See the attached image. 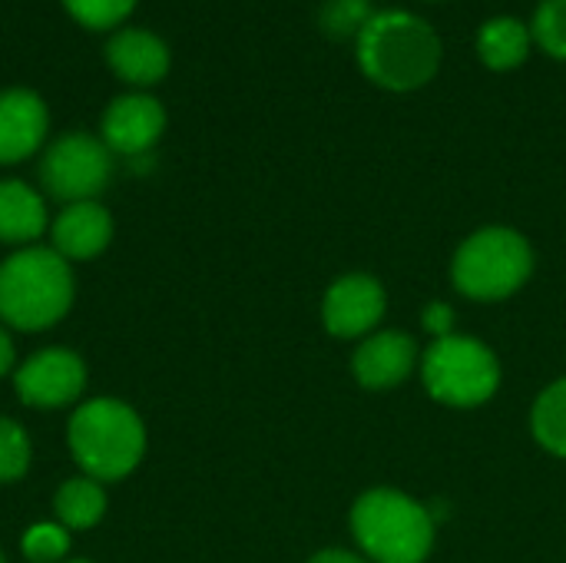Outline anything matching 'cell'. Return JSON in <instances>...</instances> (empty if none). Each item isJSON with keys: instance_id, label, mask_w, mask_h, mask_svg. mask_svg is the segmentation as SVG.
<instances>
[{"instance_id": "6da1fadb", "label": "cell", "mask_w": 566, "mask_h": 563, "mask_svg": "<svg viewBox=\"0 0 566 563\" xmlns=\"http://www.w3.org/2000/svg\"><path fill=\"white\" fill-rule=\"evenodd\" d=\"M361 73L385 93L424 90L444 60L441 33L418 13L388 7L375 10L355 40Z\"/></svg>"}, {"instance_id": "7a4b0ae2", "label": "cell", "mask_w": 566, "mask_h": 563, "mask_svg": "<svg viewBox=\"0 0 566 563\" xmlns=\"http://www.w3.org/2000/svg\"><path fill=\"white\" fill-rule=\"evenodd\" d=\"M352 548L371 563H428L438 548L434 511L401 488H368L348 508Z\"/></svg>"}, {"instance_id": "3957f363", "label": "cell", "mask_w": 566, "mask_h": 563, "mask_svg": "<svg viewBox=\"0 0 566 563\" xmlns=\"http://www.w3.org/2000/svg\"><path fill=\"white\" fill-rule=\"evenodd\" d=\"M537 272L534 242L504 222L468 232L448 262L451 289L474 305H501L521 295Z\"/></svg>"}, {"instance_id": "277c9868", "label": "cell", "mask_w": 566, "mask_h": 563, "mask_svg": "<svg viewBox=\"0 0 566 563\" xmlns=\"http://www.w3.org/2000/svg\"><path fill=\"white\" fill-rule=\"evenodd\" d=\"M146 425L139 411L123 398L80 402L66 421V448L80 475L116 484L129 478L146 458Z\"/></svg>"}, {"instance_id": "5b68a950", "label": "cell", "mask_w": 566, "mask_h": 563, "mask_svg": "<svg viewBox=\"0 0 566 563\" xmlns=\"http://www.w3.org/2000/svg\"><path fill=\"white\" fill-rule=\"evenodd\" d=\"M76 299L73 269L50 246L13 249L0 262V322L17 332H46Z\"/></svg>"}, {"instance_id": "8992f818", "label": "cell", "mask_w": 566, "mask_h": 563, "mask_svg": "<svg viewBox=\"0 0 566 563\" xmlns=\"http://www.w3.org/2000/svg\"><path fill=\"white\" fill-rule=\"evenodd\" d=\"M418 382L434 405L451 411H478L497 398L504 365L484 338L454 332L421 348Z\"/></svg>"}, {"instance_id": "52a82bcc", "label": "cell", "mask_w": 566, "mask_h": 563, "mask_svg": "<svg viewBox=\"0 0 566 563\" xmlns=\"http://www.w3.org/2000/svg\"><path fill=\"white\" fill-rule=\"evenodd\" d=\"M109 179L113 153L93 133H63L40 156V189L63 206L99 199Z\"/></svg>"}, {"instance_id": "ba28073f", "label": "cell", "mask_w": 566, "mask_h": 563, "mask_svg": "<svg viewBox=\"0 0 566 563\" xmlns=\"http://www.w3.org/2000/svg\"><path fill=\"white\" fill-rule=\"evenodd\" d=\"M322 329L338 342H361L371 332L385 329L388 319V289L371 272H342L328 282L318 302Z\"/></svg>"}, {"instance_id": "9c48e42d", "label": "cell", "mask_w": 566, "mask_h": 563, "mask_svg": "<svg viewBox=\"0 0 566 563\" xmlns=\"http://www.w3.org/2000/svg\"><path fill=\"white\" fill-rule=\"evenodd\" d=\"M13 395L36 411H60V408H76V402L86 392L90 372L86 362L63 345L40 348L27 355L17 372L10 375Z\"/></svg>"}, {"instance_id": "30bf717a", "label": "cell", "mask_w": 566, "mask_h": 563, "mask_svg": "<svg viewBox=\"0 0 566 563\" xmlns=\"http://www.w3.org/2000/svg\"><path fill=\"white\" fill-rule=\"evenodd\" d=\"M421 348L424 345L405 329H378L368 338L355 342L348 372L365 392H395L418 378Z\"/></svg>"}, {"instance_id": "8fae6325", "label": "cell", "mask_w": 566, "mask_h": 563, "mask_svg": "<svg viewBox=\"0 0 566 563\" xmlns=\"http://www.w3.org/2000/svg\"><path fill=\"white\" fill-rule=\"evenodd\" d=\"M163 133H166V106L146 90H129L113 96L99 116V139L109 146L113 156L143 159L153 153Z\"/></svg>"}, {"instance_id": "7c38bea8", "label": "cell", "mask_w": 566, "mask_h": 563, "mask_svg": "<svg viewBox=\"0 0 566 563\" xmlns=\"http://www.w3.org/2000/svg\"><path fill=\"white\" fill-rule=\"evenodd\" d=\"M50 110L36 90H0V166H17L46 149Z\"/></svg>"}, {"instance_id": "4fadbf2b", "label": "cell", "mask_w": 566, "mask_h": 563, "mask_svg": "<svg viewBox=\"0 0 566 563\" xmlns=\"http://www.w3.org/2000/svg\"><path fill=\"white\" fill-rule=\"evenodd\" d=\"M103 56H106V66L113 70V76L133 90H149V86L163 83L172 66L169 43L146 27H119L103 43Z\"/></svg>"}, {"instance_id": "5bb4252c", "label": "cell", "mask_w": 566, "mask_h": 563, "mask_svg": "<svg viewBox=\"0 0 566 563\" xmlns=\"http://www.w3.org/2000/svg\"><path fill=\"white\" fill-rule=\"evenodd\" d=\"M113 216L99 199L86 202H70L63 206L53 222H50V249L63 256L70 265L73 262H90L103 256L113 242Z\"/></svg>"}, {"instance_id": "9a60e30c", "label": "cell", "mask_w": 566, "mask_h": 563, "mask_svg": "<svg viewBox=\"0 0 566 563\" xmlns=\"http://www.w3.org/2000/svg\"><path fill=\"white\" fill-rule=\"evenodd\" d=\"M46 229V196L23 179H0V246H36Z\"/></svg>"}, {"instance_id": "2e32d148", "label": "cell", "mask_w": 566, "mask_h": 563, "mask_svg": "<svg viewBox=\"0 0 566 563\" xmlns=\"http://www.w3.org/2000/svg\"><path fill=\"white\" fill-rule=\"evenodd\" d=\"M474 50L478 60L494 70V73H514L527 63L531 50H534V33L531 23L511 17V13H497L491 20H484L478 27L474 37Z\"/></svg>"}, {"instance_id": "e0dca14e", "label": "cell", "mask_w": 566, "mask_h": 563, "mask_svg": "<svg viewBox=\"0 0 566 563\" xmlns=\"http://www.w3.org/2000/svg\"><path fill=\"white\" fill-rule=\"evenodd\" d=\"M527 428L544 455L566 461V375L547 382L534 395L527 411Z\"/></svg>"}, {"instance_id": "ac0fdd59", "label": "cell", "mask_w": 566, "mask_h": 563, "mask_svg": "<svg viewBox=\"0 0 566 563\" xmlns=\"http://www.w3.org/2000/svg\"><path fill=\"white\" fill-rule=\"evenodd\" d=\"M106 484L86 478V475H76V478H66L56 494H53V514L56 521L76 534V531H90L103 521L106 514Z\"/></svg>"}, {"instance_id": "d6986e66", "label": "cell", "mask_w": 566, "mask_h": 563, "mask_svg": "<svg viewBox=\"0 0 566 563\" xmlns=\"http://www.w3.org/2000/svg\"><path fill=\"white\" fill-rule=\"evenodd\" d=\"M371 0H325L318 10V27L325 37L338 43H355L365 23L371 20Z\"/></svg>"}, {"instance_id": "ffe728a7", "label": "cell", "mask_w": 566, "mask_h": 563, "mask_svg": "<svg viewBox=\"0 0 566 563\" xmlns=\"http://www.w3.org/2000/svg\"><path fill=\"white\" fill-rule=\"evenodd\" d=\"M73 548V534L60 521H36L23 531L20 551L30 563H63Z\"/></svg>"}, {"instance_id": "44dd1931", "label": "cell", "mask_w": 566, "mask_h": 563, "mask_svg": "<svg viewBox=\"0 0 566 563\" xmlns=\"http://www.w3.org/2000/svg\"><path fill=\"white\" fill-rule=\"evenodd\" d=\"M33 445L20 421L0 415V484H13L30 471Z\"/></svg>"}, {"instance_id": "7402d4cb", "label": "cell", "mask_w": 566, "mask_h": 563, "mask_svg": "<svg viewBox=\"0 0 566 563\" xmlns=\"http://www.w3.org/2000/svg\"><path fill=\"white\" fill-rule=\"evenodd\" d=\"M534 46L566 63V0H541L531 17Z\"/></svg>"}, {"instance_id": "603a6c76", "label": "cell", "mask_w": 566, "mask_h": 563, "mask_svg": "<svg viewBox=\"0 0 566 563\" xmlns=\"http://www.w3.org/2000/svg\"><path fill=\"white\" fill-rule=\"evenodd\" d=\"M60 3L86 30H119L139 0H60Z\"/></svg>"}, {"instance_id": "cb8c5ba5", "label": "cell", "mask_w": 566, "mask_h": 563, "mask_svg": "<svg viewBox=\"0 0 566 563\" xmlns=\"http://www.w3.org/2000/svg\"><path fill=\"white\" fill-rule=\"evenodd\" d=\"M458 315H454V305L451 302H441V299H434V302H428L424 309H421V329H424V335L434 342V338H448V335H454L458 332Z\"/></svg>"}, {"instance_id": "d4e9b609", "label": "cell", "mask_w": 566, "mask_h": 563, "mask_svg": "<svg viewBox=\"0 0 566 563\" xmlns=\"http://www.w3.org/2000/svg\"><path fill=\"white\" fill-rule=\"evenodd\" d=\"M305 563H371V561H365L355 548H322V551H315V554H312Z\"/></svg>"}, {"instance_id": "484cf974", "label": "cell", "mask_w": 566, "mask_h": 563, "mask_svg": "<svg viewBox=\"0 0 566 563\" xmlns=\"http://www.w3.org/2000/svg\"><path fill=\"white\" fill-rule=\"evenodd\" d=\"M17 345H13V338H10V329L0 322V378H10L13 372H17Z\"/></svg>"}, {"instance_id": "4316f807", "label": "cell", "mask_w": 566, "mask_h": 563, "mask_svg": "<svg viewBox=\"0 0 566 563\" xmlns=\"http://www.w3.org/2000/svg\"><path fill=\"white\" fill-rule=\"evenodd\" d=\"M63 563H93V561H83V557H76V561H63Z\"/></svg>"}, {"instance_id": "83f0119b", "label": "cell", "mask_w": 566, "mask_h": 563, "mask_svg": "<svg viewBox=\"0 0 566 563\" xmlns=\"http://www.w3.org/2000/svg\"><path fill=\"white\" fill-rule=\"evenodd\" d=\"M0 563H7V557H3V551H0Z\"/></svg>"}]
</instances>
